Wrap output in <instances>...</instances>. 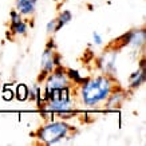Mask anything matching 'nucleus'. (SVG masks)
<instances>
[{"label":"nucleus","instance_id":"1","mask_svg":"<svg viewBox=\"0 0 146 146\" xmlns=\"http://www.w3.org/2000/svg\"><path fill=\"white\" fill-rule=\"evenodd\" d=\"M117 86V80L111 75L99 74L95 76H89L84 83L75 87V97L82 106L98 109L103 106V103Z\"/></svg>","mask_w":146,"mask_h":146},{"label":"nucleus","instance_id":"2","mask_svg":"<svg viewBox=\"0 0 146 146\" xmlns=\"http://www.w3.org/2000/svg\"><path fill=\"white\" fill-rule=\"evenodd\" d=\"M75 131V127L67 123L64 119H50L47 123L40 126L34 134L38 143H43L47 146L58 145L66 139L68 134Z\"/></svg>","mask_w":146,"mask_h":146},{"label":"nucleus","instance_id":"3","mask_svg":"<svg viewBox=\"0 0 146 146\" xmlns=\"http://www.w3.org/2000/svg\"><path fill=\"white\" fill-rule=\"evenodd\" d=\"M117 60H118V48L114 44H111L95 59V66L101 71V74L114 76L117 71Z\"/></svg>","mask_w":146,"mask_h":146},{"label":"nucleus","instance_id":"4","mask_svg":"<svg viewBox=\"0 0 146 146\" xmlns=\"http://www.w3.org/2000/svg\"><path fill=\"white\" fill-rule=\"evenodd\" d=\"M68 86H72V83L70 82L66 74V67H63V64L56 66L46 76L44 82H43V93H48L52 89H63Z\"/></svg>","mask_w":146,"mask_h":146},{"label":"nucleus","instance_id":"5","mask_svg":"<svg viewBox=\"0 0 146 146\" xmlns=\"http://www.w3.org/2000/svg\"><path fill=\"white\" fill-rule=\"evenodd\" d=\"M145 42H146V31L143 28H141V30H131V31L123 34L118 39L117 46L118 47H131L135 51H139V50H143Z\"/></svg>","mask_w":146,"mask_h":146},{"label":"nucleus","instance_id":"6","mask_svg":"<svg viewBox=\"0 0 146 146\" xmlns=\"http://www.w3.org/2000/svg\"><path fill=\"white\" fill-rule=\"evenodd\" d=\"M56 50L44 48L43 54H42V58H40V70L42 71H40V75L38 76V82L39 83H43L46 76L55 68V64H54V52Z\"/></svg>","mask_w":146,"mask_h":146},{"label":"nucleus","instance_id":"7","mask_svg":"<svg viewBox=\"0 0 146 146\" xmlns=\"http://www.w3.org/2000/svg\"><path fill=\"white\" fill-rule=\"evenodd\" d=\"M127 98V91L123 90L122 87L117 86L111 94L109 95V98L106 99V102L103 103V107L106 110H114V109H118V107L125 102V99Z\"/></svg>","mask_w":146,"mask_h":146},{"label":"nucleus","instance_id":"8","mask_svg":"<svg viewBox=\"0 0 146 146\" xmlns=\"http://www.w3.org/2000/svg\"><path fill=\"white\" fill-rule=\"evenodd\" d=\"M39 0H15V9L23 18H30L36 11Z\"/></svg>","mask_w":146,"mask_h":146},{"label":"nucleus","instance_id":"9","mask_svg":"<svg viewBox=\"0 0 146 146\" xmlns=\"http://www.w3.org/2000/svg\"><path fill=\"white\" fill-rule=\"evenodd\" d=\"M146 80V68H139L131 72L129 76V89L130 90H137L139 89Z\"/></svg>","mask_w":146,"mask_h":146},{"label":"nucleus","instance_id":"10","mask_svg":"<svg viewBox=\"0 0 146 146\" xmlns=\"http://www.w3.org/2000/svg\"><path fill=\"white\" fill-rule=\"evenodd\" d=\"M28 31V23L24 20H19L16 23H9V35L11 36H24Z\"/></svg>","mask_w":146,"mask_h":146},{"label":"nucleus","instance_id":"11","mask_svg":"<svg viewBox=\"0 0 146 146\" xmlns=\"http://www.w3.org/2000/svg\"><path fill=\"white\" fill-rule=\"evenodd\" d=\"M66 74H67V76H68L70 82L72 83V86H75V87H78V86H80L82 83H84V82L87 80V78H89V76H83L80 74V71L74 70V68H66Z\"/></svg>","mask_w":146,"mask_h":146},{"label":"nucleus","instance_id":"12","mask_svg":"<svg viewBox=\"0 0 146 146\" xmlns=\"http://www.w3.org/2000/svg\"><path fill=\"white\" fill-rule=\"evenodd\" d=\"M13 91H15V98L19 102L28 101V86L26 83H18Z\"/></svg>","mask_w":146,"mask_h":146},{"label":"nucleus","instance_id":"13","mask_svg":"<svg viewBox=\"0 0 146 146\" xmlns=\"http://www.w3.org/2000/svg\"><path fill=\"white\" fill-rule=\"evenodd\" d=\"M71 20H72V12H71L70 9H63V11H60L56 18L58 28H59V30L63 28V27L66 26V24H68Z\"/></svg>","mask_w":146,"mask_h":146},{"label":"nucleus","instance_id":"14","mask_svg":"<svg viewBox=\"0 0 146 146\" xmlns=\"http://www.w3.org/2000/svg\"><path fill=\"white\" fill-rule=\"evenodd\" d=\"M78 115V110H76L75 107L74 109H68V110H63V111H59V113H55L52 114V117L55 118H59V119H64V121H68L71 118H74Z\"/></svg>","mask_w":146,"mask_h":146},{"label":"nucleus","instance_id":"15","mask_svg":"<svg viewBox=\"0 0 146 146\" xmlns=\"http://www.w3.org/2000/svg\"><path fill=\"white\" fill-rule=\"evenodd\" d=\"M1 98L3 101L5 102H11L12 99H15V91L11 87V84H5L3 87V91H1Z\"/></svg>","mask_w":146,"mask_h":146},{"label":"nucleus","instance_id":"16","mask_svg":"<svg viewBox=\"0 0 146 146\" xmlns=\"http://www.w3.org/2000/svg\"><path fill=\"white\" fill-rule=\"evenodd\" d=\"M46 30H47V32H48L50 35H51V34H55V32L59 31V28H58V22H56V19H52V20H50V22L47 23V26H46Z\"/></svg>","mask_w":146,"mask_h":146},{"label":"nucleus","instance_id":"17","mask_svg":"<svg viewBox=\"0 0 146 146\" xmlns=\"http://www.w3.org/2000/svg\"><path fill=\"white\" fill-rule=\"evenodd\" d=\"M22 19H23V16L16 9H13V11L9 12V23H16V22H19V20H22Z\"/></svg>","mask_w":146,"mask_h":146},{"label":"nucleus","instance_id":"18","mask_svg":"<svg viewBox=\"0 0 146 146\" xmlns=\"http://www.w3.org/2000/svg\"><path fill=\"white\" fill-rule=\"evenodd\" d=\"M102 43H103V38H102V35L99 34V32L94 31V32H93V44L101 46Z\"/></svg>","mask_w":146,"mask_h":146},{"label":"nucleus","instance_id":"19","mask_svg":"<svg viewBox=\"0 0 146 146\" xmlns=\"http://www.w3.org/2000/svg\"><path fill=\"white\" fill-rule=\"evenodd\" d=\"M54 64H55V67L56 66H62L63 64V62H62V55L59 52H54Z\"/></svg>","mask_w":146,"mask_h":146},{"label":"nucleus","instance_id":"20","mask_svg":"<svg viewBox=\"0 0 146 146\" xmlns=\"http://www.w3.org/2000/svg\"><path fill=\"white\" fill-rule=\"evenodd\" d=\"M46 48H51V50H56V44H55V40L54 39H50L46 44Z\"/></svg>","mask_w":146,"mask_h":146},{"label":"nucleus","instance_id":"21","mask_svg":"<svg viewBox=\"0 0 146 146\" xmlns=\"http://www.w3.org/2000/svg\"><path fill=\"white\" fill-rule=\"evenodd\" d=\"M139 68H146V60H145V56L142 58L141 60H139V64H138Z\"/></svg>","mask_w":146,"mask_h":146}]
</instances>
